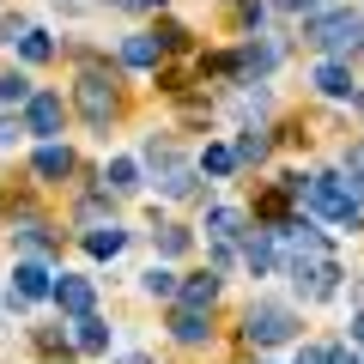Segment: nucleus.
Here are the masks:
<instances>
[{
	"mask_svg": "<svg viewBox=\"0 0 364 364\" xmlns=\"http://www.w3.org/2000/svg\"><path fill=\"white\" fill-rule=\"evenodd\" d=\"M18 55H25V61H49V55H55V43L43 37V31H25V37H18Z\"/></svg>",
	"mask_w": 364,
	"mask_h": 364,
	"instance_id": "nucleus-23",
	"label": "nucleus"
},
{
	"mask_svg": "<svg viewBox=\"0 0 364 364\" xmlns=\"http://www.w3.org/2000/svg\"><path fill=\"white\" fill-rule=\"evenodd\" d=\"M61 122H67V109H61V97L55 91H31V104H25V134H61Z\"/></svg>",
	"mask_w": 364,
	"mask_h": 364,
	"instance_id": "nucleus-6",
	"label": "nucleus"
},
{
	"mask_svg": "<svg viewBox=\"0 0 364 364\" xmlns=\"http://www.w3.org/2000/svg\"><path fill=\"white\" fill-rule=\"evenodd\" d=\"M109 6H128V13H164V0H109Z\"/></svg>",
	"mask_w": 364,
	"mask_h": 364,
	"instance_id": "nucleus-29",
	"label": "nucleus"
},
{
	"mask_svg": "<svg viewBox=\"0 0 364 364\" xmlns=\"http://www.w3.org/2000/svg\"><path fill=\"white\" fill-rule=\"evenodd\" d=\"M304 207L322 213V219H334V225H358L364 219V200L346 188V176H310L304 182Z\"/></svg>",
	"mask_w": 364,
	"mask_h": 364,
	"instance_id": "nucleus-1",
	"label": "nucleus"
},
{
	"mask_svg": "<svg viewBox=\"0 0 364 364\" xmlns=\"http://www.w3.org/2000/svg\"><path fill=\"white\" fill-rule=\"evenodd\" d=\"M104 188H109V195H134V188H140V164H134V158H109Z\"/></svg>",
	"mask_w": 364,
	"mask_h": 364,
	"instance_id": "nucleus-13",
	"label": "nucleus"
},
{
	"mask_svg": "<svg viewBox=\"0 0 364 364\" xmlns=\"http://www.w3.org/2000/svg\"><path fill=\"white\" fill-rule=\"evenodd\" d=\"M49 298L61 304L67 316H91V304H97V291H91V279H79V273H61Z\"/></svg>",
	"mask_w": 364,
	"mask_h": 364,
	"instance_id": "nucleus-7",
	"label": "nucleus"
},
{
	"mask_svg": "<svg viewBox=\"0 0 364 364\" xmlns=\"http://www.w3.org/2000/svg\"><path fill=\"white\" fill-rule=\"evenodd\" d=\"M31 104V79L25 73H0V109H18Z\"/></svg>",
	"mask_w": 364,
	"mask_h": 364,
	"instance_id": "nucleus-20",
	"label": "nucleus"
},
{
	"mask_svg": "<svg viewBox=\"0 0 364 364\" xmlns=\"http://www.w3.org/2000/svg\"><path fill=\"white\" fill-rule=\"evenodd\" d=\"M37 176H43V182L73 176V152H67V146H55V140H43V146H37Z\"/></svg>",
	"mask_w": 364,
	"mask_h": 364,
	"instance_id": "nucleus-10",
	"label": "nucleus"
},
{
	"mask_svg": "<svg viewBox=\"0 0 364 364\" xmlns=\"http://www.w3.org/2000/svg\"><path fill=\"white\" fill-rule=\"evenodd\" d=\"M176 298H182V310H213V298H219V273H195V279H182L176 286Z\"/></svg>",
	"mask_w": 364,
	"mask_h": 364,
	"instance_id": "nucleus-9",
	"label": "nucleus"
},
{
	"mask_svg": "<svg viewBox=\"0 0 364 364\" xmlns=\"http://www.w3.org/2000/svg\"><path fill=\"white\" fill-rule=\"evenodd\" d=\"M25 31H31L25 18H0V43H18V37H25Z\"/></svg>",
	"mask_w": 364,
	"mask_h": 364,
	"instance_id": "nucleus-28",
	"label": "nucleus"
},
{
	"mask_svg": "<svg viewBox=\"0 0 364 364\" xmlns=\"http://www.w3.org/2000/svg\"><path fill=\"white\" fill-rule=\"evenodd\" d=\"M122 243H128V231H122V225H97V231L85 237V249H91L97 261H104V255H122Z\"/></svg>",
	"mask_w": 364,
	"mask_h": 364,
	"instance_id": "nucleus-19",
	"label": "nucleus"
},
{
	"mask_svg": "<svg viewBox=\"0 0 364 364\" xmlns=\"http://www.w3.org/2000/svg\"><path fill=\"white\" fill-rule=\"evenodd\" d=\"M200 170H213V176H231V170H237L231 146H207V158H200Z\"/></svg>",
	"mask_w": 364,
	"mask_h": 364,
	"instance_id": "nucleus-25",
	"label": "nucleus"
},
{
	"mask_svg": "<svg viewBox=\"0 0 364 364\" xmlns=\"http://www.w3.org/2000/svg\"><path fill=\"white\" fill-rule=\"evenodd\" d=\"M291 364H322V352H316V346H304V352H298Z\"/></svg>",
	"mask_w": 364,
	"mask_h": 364,
	"instance_id": "nucleus-33",
	"label": "nucleus"
},
{
	"mask_svg": "<svg viewBox=\"0 0 364 364\" xmlns=\"http://www.w3.org/2000/svg\"><path fill=\"white\" fill-rule=\"evenodd\" d=\"M267 152H273V140H267L261 128H243V140L231 146V158H237V164H261Z\"/></svg>",
	"mask_w": 364,
	"mask_h": 364,
	"instance_id": "nucleus-17",
	"label": "nucleus"
},
{
	"mask_svg": "<svg viewBox=\"0 0 364 364\" xmlns=\"http://www.w3.org/2000/svg\"><path fill=\"white\" fill-rule=\"evenodd\" d=\"M286 207H291V195H286V188H267V195L255 200V213H261V219H279V225H286Z\"/></svg>",
	"mask_w": 364,
	"mask_h": 364,
	"instance_id": "nucleus-22",
	"label": "nucleus"
},
{
	"mask_svg": "<svg viewBox=\"0 0 364 364\" xmlns=\"http://www.w3.org/2000/svg\"><path fill=\"white\" fill-rule=\"evenodd\" d=\"M13 279H18V286H13V298H18V304H37V298H49V291H55L49 267H37V261H18Z\"/></svg>",
	"mask_w": 364,
	"mask_h": 364,
	"instance_id": "nucleus-8",
	"label": "nucleus"
},
{
	"mask_svg": "<svg viewBox=\"0 0 364 364\" xmlns=\"http://www.w3.org/2000/svg\"><path fill=\"white\" fill-rule=\"evenodd\" d=\"M146 164L158 170V188H164V195H195V164H188V158H176L170 146L146 140Z\"/></svg>",
	"mask_w": 364,
	"mask_h": 364,
	"instance_id": "nucleus-5",
	"label": "nucleus"
},
{
	"mask_svg": "<svg viewBox=\"0 0 364 364\" xmlns=\"http://www.w3.org/2000/svg\"><path fill=\"white\" fill-rule=\"evenodd\" d=\"M322 364H364V358H352L346 346H328V352H322Z\"/></svg>",
	"mask_w": 364,
	"mask_h": 364,
	"instance_id": "nucleus-30",
	"label": "nucleus"
},
{
	"mask_svg": "<svg viewBox=\"0 0 364 364\" xmlns=\"http://www.w3.org/2000/svg\"><path fill=\"white\" fill-rule=\"evenodd\" d=\"M346 188H352V195H364V146H352V152H346Z\"/></svg>",
	"mask_w": 364,
	"mask_h": 364,
	"instance_id": "nucleus-27",
	"label": "nucleus"
},
{
	"mask_svg": "<svg viewBox=\"0 0 364 364\" xmlns=\"http://www.w3.org/2000/svg\"><path fill=\"white\" fill-rule=\"evenodd\" d=\"M146 291H152V298H176V273L152 267V273H146Z\"/></svg>",
	"mask_w": 364,
	"mask_h": 364,
	"instance_id": "nucleus-26",
	"label": "nucleus"
},
{
	"mask_svg": "<svg viewBox=\"0 0 364 364\" xmlns=\"http://www.w3.org/2000/svg\"><path fill=\"white\" fill-rule=\"evenodd\" d=\"M298 334V316L286 310V304H249V316H243V340L249 346H286V340Z\"/></svg>",
	"mask_w": 364,
	"mask_h": 364,
	"instance_id": "nucleus-3",
	"label": "nucleus"
},
{
	"mask_svg": "<svg viewBox=\"0 0 364 364\" xmlns=\"http://www.w3.org/2000/svg\"><path fill=\"white\" fill-rule=\"evenodd\" d=\"M352 340H358V346H364V310L352 316Z\"/></svg>",
	"mask_w": 364,
	"mask_h": 364,
	"instance_id": "nucleus-34",
	"label": "nucleus"
},
{
	"mask_svg": "<svg viewBox=\"0 0 364 364\" xmlns=\"http://www.w3.org/2000/svg\"><path fill=\"white\" fill-rule=\"evenodd\" d=\"M79 116L91 122V128H109L116 122V85H109L104 73H79Z\"/></svg>",
	"mask_w": 364,
	"mask_h": 364,
	"instance_id": "nucleus-4",
	"label": "nucleus"
},
{
	"mask_svg": "<svg viewBox=\"0 0 364 364\" xmlns=\"http://www.w3.org/2000/svg\"><path fill=\"white\" fill-rule=\"evenodd\" d=\"M304 37H310L322 55H352V49H364V18L352 13V6H340V13L310 18V31H304Z\"/></svg>",
	"mask_w": 364,
	"mask_h": 364,
	"instance_id": "nucleus-2",
	"label": "nucleus"
},
{
	"mask_svg": "<svg viewBox=\"0 0 364 364\" xmlns=\"http://www.w3.org/2000/svg\"><path fill=\"white\" fill-rule=\"evenodd\" d=\"M18 134H25V122H0V146H13Z\"/></svg>",
	"mask_w": 364,
	"mask_h": 364,
	"instance_id": "nucleus-32",
	"label": "nucleus"
},
{
	"mask_svg": "<svg viewBox=\"0 0 364 364\" xmlns=\"http://www.w3.org/2000/svg\"><path fill=\"white\" fill-rule=\"evenodd\" d=\"M188 243H195V237L182 231V225H164V231H158V255H182Z\"/></svg>",
	"mask_w": 364,
	"mask_h": 364,
	"instance_id": "nucleus-24",
	"label": "nucleus"
},
{
	"mask_svg": "<svg viewBox=\"0 0 364 364\" xmlns=\"http://www.w3.org/2000/svg\"><path fill=\"white\" fill-rule=\"evenodd\" d=\"M122 61H128V67H158V61H164V43H158L152 31H140V37L122 43Z\"/></svg>",
	"mask_w": 364,
	"mask_h": 364,
	"instance_id": "nucleus-11",
	"label": "nucleus"
},
{
	"mask_svg": "<svg viewBox=\"0 0 364 364\" xmlns=\"http://www.w3.org/2000/svg\"><path fill=\"white\" fill-rule=\"evenodd\" d=\"M170 334H176L182 346H200V340L213 334V328H207V310H176V316H170Z\"/></svg>",
	"mask_w": 364,
	"mask_h": 364,
	"instance_id": "nucleus-12",
	"label": "nucleus"
},
{
	"mask_svg": "<svg viewBox=\"0 0 364 364\" xmlns=\"http://www.w3.org/2000/svg\"><path fill=\"white\" fill-rule=\"evenodd\" d=\"M352 109H358V116H364V91H352Z\"/></svg>",
	"mask_w": 364,
	"mask_h": 364,
	"instance_id": "nucleus-35",
	"label": "nucleus"
},
{
	"mask_svg": "<svg viewBox=\"0 0 364 364\" xmlns=\"http://www.w3.org/2000/svg\"><path fill=\"white\" fill-rule=\"evenodd\" d=\"M207 237H219V243L243 237V213H237V207H213V213H207Z\"/></svg>",
	"mask_w": 364,
	"mask_h": 364,
	"instance_id": "nucleus-18",
	"label": "nucleus"
},
{
	"mask_svg": "<svg viewBox=\"0 0 364 364\" xmlns=\"http://www.w3.org/2000/svg\"><path fill=\"white\" fill-rule=\"evenodd\" d=\"M322 0H279V13H316Z\"/></svg>",
	"mask_w": 364,
	"mask_h": 364,
	"instance_id": "nucleus-31",
	"label": "nucleus"
},
{
	"mask_svg": "<svg viewBox=\"0 0 364 364\" xmlns=\"http://www.w3.org/2000/svg\"><path fill=\"white\" fill-rule=\"evenodd\" d=\"M243 261H249V273H267L273 267V231H249L243 237Z\"/></svg>",
	"mask_w": 364,
	"mask_h": 364,
	"instance_id": "nucleus-16",
	"label": "nucleus"
},
{
	"mask_svg": "<svg viewBox=\"0 0 364 364\" xmlns=\"http://www.w3.org/2000/svg\"><path fill=\"white\" fill-rule=\"evenodd\" d=\"M316 91H328V97H352V67L322 61V67H316Z\"/></svg>",
	"mask_w": 364,
	"mask_h": 364,
	"instance_id": "nucleus-14",
	"label": "nucleus"
},
{
	"mask_svg": "<svg viewBox=\"0 0 364 364\" xmlns=\"http://www.w3.org/2000/svg\"><path fill=\"white\" fill-rule=\"evenodd\" d=\"M13 237L31 249V255H55V237H49V225H43V219H31V213L18 219V231H13Z\"/></svg>",
	"mask_w": 364,
	"mask_h": 364,
	"instance_id": "nucleus-15",
	"label": "nucleus"
},
{
	"mask_svg": "<svg viewBox=\"0 0 364 364\" xmlns=\"http://www.w3.org/2000/svg\"><path fill=\"white\" fill-rule=\"evenodd\" d=\"M122 364H152V358H140V352H134V358H122Z\"/></svg>",
	"mask_w": 364,
	"mask_h": 364,
	"instance_id": "nucleus-36",
	"label": "nucleus"
},
{
	"mask_svg": "<svg viewBox=\"0 0 364 364\" xmlns=\"http://www.w3.org/2000/svg\"><path fill=\"white\" fill-rule=\"evenodd\" d=\"M73 340H79V352H104L109 346V328L97 322V316H79V334Z\"/></svg>",
	"mask_w": 364,
	"mask_h": 364,
	"instance_id": "nucleus-21",
	"label": "nucleus"
}]
</instances>
